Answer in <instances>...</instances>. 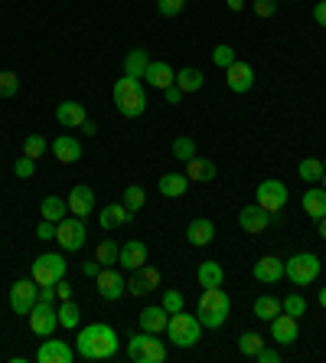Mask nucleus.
I'll return each instance as SVG.
<instances>
[{
	"instance_id": "1",
	"label": "nucleus",
	"mask_w": 326,
	"mask_h": 363,
	"mask_svg": "<svg viewBox=\"0 0 326 363\" xmlns=\"http://www.w3.org/2000/svg\"><path fill=\"white\" fill-rule=\"evenodd\" d=\"M75 354L82 357V360H111L118 354V334H114V327L108 324H85L75 337Z\"/></svg>"
},
{
	"instance_id": "2",
	"label": "nucleus",
	"mask_w": 326,
	"mask_h": 363,
	"mask_svg": "<svg viewBox=\"0 0 326 363\" xmlns=\"http://www.w3.org/2000/svg\"><path fill=\"white\" fill-rule=\"evenodd\" d=\"M111 98H114V105H118V112H121L124 118H140L144 112H147V92H144V82L134 79V76L118 79L114 88H111Z\"/></svg>"
},
{
	"instance_id": "3",
	"label": "nucleus",
	"mask_w": 326,
	"mask_h": 363,
	"mask_svg": "<svg viewBox=\"0 0 326 363\" xmlns=\"http://www.w3.org/2000/svg\"><path fill=\"white\" fill-rule=\"evenodd\" d=\"M229 311H232V301L229 295L222 291V285L215 288H203V295H199V305H196V317H199V324L203 327H222L229 321Z\"/></svg>"
},
{
	"instance_id": "4",
	"label": "nucleus",
	"mask_w": 326,
	"mask_h": 363,
	"mask_svg": "<svg viewBox=\"0 0 326 363\" xmlns=\"http://www.w3.org/2000/svg\"><path fill=\"white\" fill-rule=\"evenodd\" d=\"M128 360L130 363H163L167 360V347H163V341H157V334L140 331V334H130L128 341Z\"/></svg>"
},
{
	"instance_id": "5",
	"label": "nucleus",
	"mask_w": 326,
	"mask_h": 363,
	"mask_svg": "<svg viewBox=\"0 0 326 363\" xmlns=\"http://www.w3.org/2000/svg\"><path fill=\"white\" fill-rule=\"evenodd\" d=\"M199 334H203V324H199V317H196V315H186V308L177 311V315H170L167 337L177 347H196V344H199Z\"/></svg>"
},
{
	"instance_id": "6",
	"label": "nucleus",
	"mask_w": 326,
	"mask_h": 363,
	"mask_svg": "<svg viewBox=\"0 0 326 363\" xmlns=\"http://www.w3.org/2000/svg\"><path fill=\"white\" fill-rule=\"evenodd\" d=\"M284 275L294 282V285H313L320 275V258L313 256V252H297L294 258H287L284 262Z\"/></svg>"
},
{
	"instance_id": "7",
	"label": "nucleus",
	"mask_w": 326,
	"mask_h": 363,
	"mask_svg": "<svg viewBox=\"0 0 326 363\" xmlns=\"http://www.w3.org/2000/svg\"><path fill=\"white\" fill-rule=\"evenodd\" d=\"M29 331L36 337H53L59 327V308L53 301H36L33 311H29Z\"/></svg>"
},
{
	"instance_id": "8",
	"label": "nucleus",
	"mask_w": 326,
	"mask_h": 363,
	"mask_svg": "<svg viewBox=\"0 0 326 363\" xmlns=\"http://www.w3.org/2000/svg\"><path fill=\"white\" fill-rule=\"evenodd\" d=\"M59 278H65V258L59 252H43L33 258V282L36 285H56Z\"/></svg>"
},
{
	"instance_id": "9",
	"label": "nucleus",
	"mask_w": 326,
	"mask_h": 363,
	"mask_svg": "<svg viewBox=\"0 0 326 363\" xmlns=\"http://www.w3.org/2000/svg\"><path fill=\"white\" fill-rule=\"evenodd\" d=\"M85 236H88V230H85L82 216H65V220L56 226L59 249H65V252H79V249L85 246Z\"/></svg>"
},
{
	"instance_id": "10",
	"label": "nucleus",
	"mask_w": 326,
	"mask_h": 363,
	"mask_svg": "<svg viewBox=\"0 0 326 363\" xmlns=\"http://www.w3.org/2000/svg\"><path fill=\"white\" fill-rule=\"evenodd\" d=\"M39 298V285L33 278H20L10 285V308H13V315H29L33 305H36Z\"/></svg>"
},
{
	"instance_id": "11",
	"label": "nucleus",
	"mask_w": 326,
	"mask_h": 363,
	"mask_svg": "<svg viewBox=\"0 0 326 363\" xmlns=\"http://www.w3.org/2000/svg\"><path fill=\"white\" fill-rule=\"evenodd\" d=\"M254 197H258L261 210H268V213H274V216H278V213L287 206L290 193H287V187H284L280 180H264V183H258V193H254Z\"/></svg>"
},
{
	"instance_id": "12",
	"label": "nucleus",
	"mask_w": 326,
	"mask_h": 363,
	"mask_svg": "<svg viewBox=\"0 0 326 363\" xmlns=\"http://www.w3.org/2000/svg\"><path fill=\"white\" fill-rule=\"evenodd\" d=\"M154 288H160V272H157L154 265H140V268H134V272H130V278H128V295L144 298V295H150Z\"/></svg>"
},
{
	"instance_id": "13",
	"label": "nucleus",
	"mask_w": 326,
	"mask_h": 363,
	"mask_svg": "<svg viewBox=\"0 0 326 363\" xmlns=\"http://www.w3.org/2000/svg\"><path fill=\"white\" fill-rule=\"evenodd\" d=\"M95 282H98V295H102L104 301H118V298L128 291V278H124L121 272H114V268H102V272L95 275Z\"/></svg>"
},
{
	"instance_id": "14",
	"label": "nucleus",
	"mask_w": 326,
	"mask_h": 363,
	"mask_svg": "<svg viewBox=\"0 0 326 363\" xmlns=\"http://www.w3.org/2000/svg\"><path fill=\"white\" fill-rule=\"evenodd\" d=\"M225 82H229V88H232L235 95H245L254 86V69L248 62H242V59H235L232 66L225 69Z\"/></svg>"
},
{
	"instance_id": "15",
	"label": "nucleus",
	"mask_w": 326,
	"mask_h": 363,
	"mask_svg": "<svg viewBox=\"0 0 326 363\" xmlns=\"http://www.w3.org/2000/svg\"><path fill=\"white\" fill-rule=\"evenodd\" d=\"M75 350L65 341H53V337H43V344L36 350V363H72Z\"/></svg>"
},
{
	"instance_id": "16",
	"label": "nucleus",
	"mask_w": 326,
	"mask_h": 363,
	"mask_svg": "<svg viewBox=\"0 0 326 363\" xmlns=\"http://www.w3.org/2000/svg\"><path fill=\"white\" fill-rule=\"evenodd\" d=\"M69 213L72 216H82V220H88L92 216V210H95V193H92V187H85V183H75L72 190H69Z\"/></svg>"
},
{
	"instance_id": "17",
	"label": "nucleus",
	"mask_w": 326,
	"mask_h": 363,
	"mask_svg": "<svg viewBox=\"0 0 326 363\" xmlns=\"http://www.w3.org/2000/svg\"><path fill=\"white\" fill-rule=\"evenodd\" d=\"M271 337L278 341L280 347H290L294 341L300 337V331H297V317L294 315H287V311H280L274 321H271Z\"/></svg>"
},
{
	"instance_id": "18",
	"label": "nucleus",
	"mask_w": 326,
	"mask_h": 363,
	"mask_svg": "<svg viewBox=\"0 0 326 363\" xmlns=\"http://www.w3.org/2000/svg\"><path fill=\"white\" fill-rule=\"evenodd\" d=\"M274 220V213H268V210H261L258 203L254 206H242V213H238V223H242V230L245 232H264L268 230V223Z\"/></svg>"
},
{
	"instance_id": "19",
	"label": "nucleus",
	"mask_w": 326,
	"mask_h": 363,
	"mask_svg": "<svg viewBox=\"0 0 326 363\" xmlns=\"http://www.w3.org/2000/svg\"><path fill=\"white\" fill-rule=\"evenodd\" d=\"M252 275L258 278L261 285H274V282H280V278H284V262H280L278 256H264V258H258V262H254Z\"/></svg>"
},
{
	"instance_id": "20",
	"label": "nucleus",
	"mask_w": 326,
	"mask_h": 363,
	"mask_svg": "<svg viewBox=\"0 0 326 363\" xmlns=\"http://www.w3.org/2000/svg\"><path fill=\"white\" fill-rule=\"evenodd\" d=\"M144 82L163 92V88L177 86V72H173V66H170V62H154V59H150L147 72H144Z\"/></svg>"
},
{
	"instance_id": "21",
	"label": "nucleus",
	"mask_w": 326,
	"mask_h": 363,
	"mask_svg": "<svg viewBox=\"0 0 326 363\" xmlns=\"http://www.w3.org/2000/svg\"><path fill=\"white\" fill-rule=\"evenodd\" d=\"M212 236H215V223L212 220H205V216H196V220H189V226H186L189 246L203 249V246H209V242H212Z\"/></svg>"
},
{
	"instance_id": "22",
	"label": "nucleus",
	"mask_w": 326,
	"mask_h": 363,
	"mask_svg": "<svg viewBox=\"0 0 326 363\" xmlns=\"http://www.w3.org/2000/svg\"><path fill=\"white\" fill-rule=\"evenodd\" d=\"M118 265L128 268V272H134V268L147 265V246L140 239H130L121 246V256H118Z\"/></svg>"
},
{
	"instance_id": "23",
	"label": "nucleus",
	"mask_w": 326,
	"mask_h": 363,
	"mask_svg": "<svg viewBox=\"0 0 326 363\" xmlns=\"http://www.w3.org/2000/svg\"><path fill=\"white\" fill-rule=\"evenodd\" d=\"M137 321H140V331H147V334H163V331H167L170 315L163 311V305H150V308L140 311Z\"/></svg>"
},
{
	"instance_id": "24",
	"label": "nucleus",
	"mask_w": 326,
	"mask_h": 363,
	"mask_svg": "<svg viewBox=\"0 0 326 363\" xmlns=\"http://www.w3.org/2000/svg\"><path fill=\"white\" fill-rule=\"evenodd\" d=\"M130 216H134V213H130L124 203H108V206L98 213V223H102L104 232H111V230H118V226H124V223H130Z\"/></svg>"
},
{
	"instance_id": "25",
	"label": "nucleus",
	"mask_w": 326,
	"mask_h": 363,
	"mask_svg": "<svg viewBox=\"0 0 326 363\" xmlns=\"http://www.w3.org/2000/svg\"><path fill=\"white\" fill-rule=\"evenodd\" d=\"M53 154H56L59 164H75L82 157V144L75 141V138H69V134H59L56 141H53Z\"/></svg>"
},
{
	"instance_id": "26",
	"label": "nucleus",
	"mask_w": 326,
	"mask_h": 363,
	"mask_svg": "<svg viewBox=\"0 0 326 363\" xmlns=\"http://www.w3.org/2000/svg\"><path fill=\"white\" fill-rule=\"evenodd\" d=\"M85 105H79V102H62V105L56 108V121L62 124V128H82L85 124Z\"/></svg>"
},
{
	"instance_id": "27",
	"label": "nucleus",
	"mask_w": 326,
	"mask_h": 363,
	"mask_svg": "<svg viewBox=\"0 0 326 363\" xmlns=\"http://www.w3.org/2000/svg\"><path fill=\"white\" fill-rule=\"evenodd\" d=\"M300 203H304V213H307L310 220H323L326 216V190L323 187H310Z\"/></svg>"
},
{
	"instance_id": "28",
	"label": "nucleus",
	"mask_w": 326,
	"mask_h": 363,
	"mask_svg": "<svg viewBox=\"0 0 326 363\" xmlns=\"http://www.w3.org/2000/svg\"><path fill=\"white\" fill-rule=\"evenodd\" d=\"M157 187H160V193H163V197L177 200V197H183V193L189 190V177H186V173H163Z\"/></svg>"
},
{
	"instance_id": "29",
	"label": "nucleus",
	"mask_w": 326,
	"mask_h": 363,
	"mask_svg": "<svg viewBox=\"0 0 326 363\" xmlns=\"http://www.w3.org/2000/svg\"><path fill=\"white\" fill-rule=\"evenodd\" d=\"M186 177H189V183L215 180V164L205 161V157H193V161H186Z\"/></svg>"
},
{
	"instance_id": "30",
	"label": "nucleus",
	"mask_w": 326,
	"mask_h": 363,
	"mask_svg": "<svg viewBox=\"0 0 326 363\" xmlns=\"http://www.w3.org/2000/svg\"><path fill=\"white\" fill-rule=\"evenodd\" d=\"M196 278H199V285L203 288H215V285H222L225 282V272L215 258H209V262H203V265L196 268Z\"/></svg>"
},
{
	"instance_id": "31",
	"label": "nucleus",
	"mask_w": 326,
	"mask_h": 363,
	"mask_svg": "<svg viewBox=\"0 0 326 363\" xmlns=\"http://www.w3.org/2000/svg\"><path fill=\"white\" fill-rule=\"evenodd\" d=\"M150 66V56L147 49H130L128 56H124V76H134V79H144Z\"/></svg>"
},
{
	"instance_id": "32",
	"label": "nucleus",
	"mask_w": 326,
	"mask_h": 363,
	"mask_svg": "<svg viewBox=\"0 0 326 363\" xmlns=\"http://www.w3.org/2000/svg\"><path fill=\"white\" fill-rule=\"evenodd\" d=\"M39 213H43V220L59 226V223L65 220V213H69V203H65L62 197H46V200L39 203Z\"/></svg>"
},
{
	"instance_id": "33",
	"label": "nucleus",
	"mask_w": 326,
	"mask_h": 363,
	"mask_svg": "<svg viewBox=\"0 0 326 363\" xmlns=\"http://www.w3.org/2000/svg\"><path fill=\"white\" fill-rule=\"evenodd\" d=\"M297 173H300V180L304 183H320L323 180V173H326V161H320V157H304Z\"/></svg>"
},
{
	"instance_id": "34",
	"label": "nucleus",
	"mask_w": 326,
	"mask_h": 363,
	"mask_svg": "<svg viewBox=\"0 0 326 363\" xmlns=\"http://www.w3.org/2000/svg\"><path fill=\"white\" fill-rule=\"evenodd\" d=\"M203 72H199V69H179L177 72V88L179 92H183V95H189V92H199V88H203Z\"/></svg>"
},
{
	"instance_id": "35",
	"label": "nucleus",
	"mask_w": 326,
	"mask_h": 363,
	"mask_svg": "<svg viewBox=\"0 0 326 363\" xmlns=\"http://www.w3.org/2000/svg\"><path fill=\"white\" fill-rule=\"evenodd\" d=\"M118 256H121V246H118L114 239H102L98 246H95V258H98V265L102 268L118 265Z\"/></svg>"
},
{
	"instance_id": "36",
	"label": "nucleus",
	"mask_w": 326,
	"mask_h": 363,
	"mask_svg": "<svg viewBox=\"0 0 326 363\" xmlns=\"http://www.w3.org/2000/svg\"><path fill=\"white\" fill-rule=\"evenodd\" d=\"M280 311H284L280 301L278 298H271V295H261L258 301H254V317H258V321H274Z\"/></svg>"
},
{
	"instance_id": "37",
	"label": "nucleus",
	"mask_w": 326,
	"mask_h": 363,
	"mask_svg": "<svg viewBox=\"0 0 326 363\" xmlns=\"http://www.w3.org/2000/svg\"><path fill=\"white\" fill-rule=\"evenodd\" d=\"M79 317H82V311H79V305H75L72 298L69 301H59V327H79Z\"/></svg>"
},
{
	"instance_id": "38",
	"label": "nucleus",
	"mask_w": 326,
	"mask_h": 363,
	"mask_svg": "<svg viewBox=\"0 0 326 363\" xmlns=\"http://www.w3.org/2000/svg\"><path fill=\"white\" fill-rule=\"evenodd\" d=\"M124 206H128L130 213H137V210H144V203H147V193H144V187H137V183H130L128 190H124Z\"/></svg>"
},
{
	"instance_id": "39",
	"label": "nucleus",
	"mask_w": 326,
	"mask_h": 363,
	"mask_svg": "<svg viewBox=\"0 0 326 363\" xmlns=\"http://www.w3.org/2000/svg\"><path fill=\"white\" fill-rule=\"evenodd\" d=\"M261 347H264V337L254 334V331H248V334L238 337V350H242V357H258Z\"/></svg>"
},
{
	"instance_id": "40",
	"label": "nucleus",
	"mask_w": 326,
	"mask_h": 363,
	"mask_svg": "<svg viewBox=\"0 0 326 363\" xmlns=\"http://www.w3.org/2000/svg\"><path fill=\"white\" fill-rule=\"evenodd\" d=\"M23 154L33 157V161H39V157L46 154V138H43V134H29L27 141H23Z\"/></svg>"
},
{
	"instance_id": "41",
	"label": "nucleus",
	"mask_w": 326,
	"mask_h": 363,
	"mask_svg": "<svg viewBox=\"0 0 326 363\" xmlns=\"http://www.w3.org/2000/svg\"><path fill=\"white\" fill-rule=\"evenodd\" d=\"M173 157H177V161H193L196 157V141L193 138H177V141H173Z\"/></svg>"
},
{
	"instance_id": "42",
	"label": "nucleus",
	"mask_w": 326,
	"mask_h": 363,
	"mask_svg": "<svg viewBox=\"0 0 326 363\" xmlns=\"http://www.w3.org/2000/svg\"><path fill=\"white\" fill-rule=\"evenodd\" d=\"M212 62H215L219 69H229V66L235 62V49L229 46V43H219V46L212 49Z\"/></svg>"
},
{
	"instance_id": "43",
	"label": "nucleus",
	"mask_w": 326,
	"mask_h": 363,
	"mask_svg": "<svg viewBox=\"0 0 326 363\" xmlns=\"http://www.w3.org/2000/svg\"><path fill=\"white\" fill-rule=\"evenodd\" d=\"M20 88V79L13 72H0V98H13Z\"/></svg>"
},
{
	"instance_id": "44",
	"label": "nucleus",
	"mask_w": 326,
	"mask_h": 363,
	"mask_svg": "<svg viewBox=\"0 0 326 363\" xmlns=\"http://www.w3.org/2000/svg\"><path fill=\"white\" fill-rule=\"evenodd\" d=\"M280 308L287 311V315H294V317H300L304 311H307V301H304V295H287L284 301H280Z\"/></svg>"
},
{
	"instance_id": "45",
	"label": "nucleus",
	"mask_w": 326,
	"mask_h": 363,
	"mask_svg": "<svg viewBox=\"0 0 326 363\" xmlns=\"http://www.w3.org/2000/svg\"><path fill=\"white\" fill-rule=\"evenodd\" d=\"M13 173H17L20 180H29V177L36 173V161H33V157H27V154H23V157H20V161L13 164Z\"/></svg>"
},
{
	"instance_id": "46",
	"label": "nucleus",
	"mask_w": 326,
	"mask_h": 363,
	"mask_svg": "<svg viewBox=\"0 0 326 363\" xmlns=\"http://www.w3.org/2000/svg\"><path fill=\"white\" fill-rule=\"evenodd\" d=\"M163 311H167V315H177V311H183V295H179L177 288L163 291Z\"/></svg>"
},
{
	"instance_id": "47",
	"label": "nucleus",
	"mask_w": 326,
	"mask_h": 363,
	"mask_svg": "<svg viewBox=\"0 0 326 363\" xmlns=\"http://www.w3.org/2000/svg\"><path fill=\"white\" fill-rule=\"evenodd\" d=\"M183 4L186 0H157V10H160V17H177L179 10H183Z\"/></svg>"
},
{
	"instance_id": "48",
	"label": "nucleus",
	"mask_w": 326,
	"mask_h": 363,
	"mask_svg": "<svg viewBox=\"0 0 326 363\" xmlns=\"http://www.w3.org/2000/svg\"><path fill=\"white\" fill-rule=\"evenodd\" d=\"M254 13L258 17H274L278 13V0H254Z\"/></svg>"
},
{
	"instance_id": "49",
	"label": "nucleus",
	"mask_w": 326,
	"mask_h": 363,
	"mask_svg": "<svg viewBox=\"0 0 326 363\" xmlns=\"http://www.w3.org/2000/svg\"><path fill=\"white\" fill-rule=\"evenodd\" d=\"M36 239H43V242L56 239V223H49V220L39 223V226H36Z\"/></svg>"
},
{
	"instance_id": "50",
	"label": "nucleus",
	"mask_w": 326,
	"mask_h": 363,
	"mask_svg": "<svg viewBox=\"0 0 326 363\" xmlns=\"http://www.w3.org/2000/svg\"><path fill=\"white\" fill-rule=\"evenodd\" d=\"M56 298L59 301H69V298H72V285H69L65 278H59L56 282Z\"/></svg>"
},
{
	"instance_id": "51",
	"label": "nucleus",
	"mask_w": 326,
	"mask_h": 363,
	"mask_svg": "<svg viewBox=\"0 0 326 363\" xmlns=\"http://www.w3.org/2000/svg\"><path fill=\"white\" fill-rule=\"evenodd\" d=\"M254 360H258V363H278V360H280V354H278V350H268V347H261Z\"/></svg>"
},
{
	"instance_id": "52",
	"label": "nucleus",
	"mask_w": 326,
	"mask_h": 363,
	"mask_svg": "<svg viewBox=\"0 0 326 363\" xmlns=\"http://www.w3.org/2000/svg\"><path fill=\"white\" fill-rule=\"evenodd\" d=\"M36 301H53V305H56V285H39Z\"/></svg>"
},
{
	"instance_id": "53",
	"label": "nucleus",
	"mask_w": 326,
	"mask_h": 363,
	"mask_svg": "<svg viewBox=\"0 0 326 363\" xmlns=\"http://www.w3.org/2000/svg\"><path fill=\"white\" fill-rule=\"evenodd\" d=\"M163 98H167L170 105H179V98H183V92H179L177 86H170V88H163Z\"/></svg>"
},
{
	"instance_id": "54",
	"label": "nucleus",
	"mask_w": 326,
	"mask_h": 363,
	"mask_svg": "<svg viewBox=\"0 0 326 363\" xmlns=\"http://www.w3.org/2000/svg\"><path fill=\"white\" fill-rule=\"evenodd\" d=\"M102 272V265H98V258H92V262H82V275H88V278H95Z\"/></svg>"
},
{
	"instance_id": "55",
	"label": "nucleus",
	"mask_w": 326,
	"mask_h": 363,
	"mask_svg": "<svg viewBox=\"0 0 326 363\" xmlns=\"http://www.w3.org/2000/svg\"><path fill=\"white\" fill-rule=\"evenodd\" d=\"M313 20H317L320 27H326V0H320L317 7H313Z\"/></svg>"
},
{
	"instance_id": "56",
	"label": "nucleus",
	"mask_w": 326,
	"mask_h": 363,
	"mask_svg": "<svg viewBox=\"0 0 326 363\" xmlns=\"http://www.w3.org/2000/svg\"><path fill=\"white\" fill-rule=\"evenodd\" d=\"M225 4H229V10H235V13H238V10H245V0H225Z\"/></svg>"
},
{
	"instance_id": "57",
	"label": "nucleus",
	"mask_w": 326,
	"mask_h": 363,
	"mask_svg": "<svg viewBox=\"0 0 326 363\" xmlns=\"http://www.w3.org/2000/svg\"><path fill=\"white\" fill-rule=\"evenodd\" d=\"M82 128H85V134H95V131H98V128H95V121H92V118H85V124H82Z\"/></svg>"
},
{
	"instance_id": "58",
	"label": "nucleus",
	"mask_w": 326,
	"mask_h": 363,
	"mask_svg": "<svg viewBox=\"0 0 326 363\" xmlns=\"http://www.w3.org/2000/svg\"><path fill=\"white\" fill-rule=\"evenodd\" d=\"M317 230H320V236L326 239V216H323V220H317Z\"/></svg>"
},
{
	"instance_id": "59",
	"label": "nucleus",
	"mask_w": 326,
	"mask_h": 363,
	"mask_svg": "<svg viewBox=\"0 0 326 363\" xmlns=\"http://www.w3.org/2000/svg\"><path fill=\"white\" fill-rule=\"evenodd\" d=\"M320 305L326 308V288H320Z\"/></svg>"
},
{
	"instance_id": "60",
	"label": "nucleus",
	"mask_w": 326,
	"mask_h": 363,
	"mask_svg": "<svg viewBox=\"0 0 326 363\" xmlns=\"http://www.w3.org/2000/svg\"><path fill=\"white\" fill-rule=\"evenodd\" d=\"M320 187H323V190H326V173H323V180H320Z\"/></svg>"
},
{
	"instance_id": "61",
	"label": "nucleus",
	"mask_w": 326,
	"mask_h": 363,
	"mask_svg": "<svg viewBox=\"0 0 326 363\" xmlns=\"http://www.w3.org/2000/svg\"><path fill=\"white\" fill-rule=\"evenodd\" d=\"M323 265H326V256H323Z\"/></svg>"
},
{
	"instance_id": "62",
	"label": "nucleus",
	"mask_w": 326,
	"mask_h": 363,
	"mask_svg": "<svg viewBox=\"0 0 326 363\" xmlns=\"http://www.w3.org/2000/svg\"><path fill=\"white\" fill-rule=\"evenodd\" d=\"M323 134H326V131H323Z\"/></svg>"
}]
</instances>
